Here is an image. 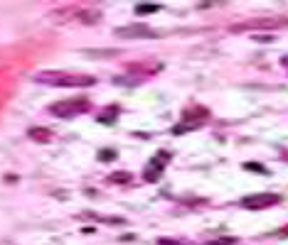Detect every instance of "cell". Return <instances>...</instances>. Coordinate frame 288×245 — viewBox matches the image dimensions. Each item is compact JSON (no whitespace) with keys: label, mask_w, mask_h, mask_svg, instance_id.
I'll return each instance as SVG.
<instances>
[{"label":"cell","mask_w":288,"mask_h":245,"mask_svg":"<svg viewBox=\"0 0 288 245\" xmlns=\"http://www.w3.org/2000/svg\"><path fill=\"white\" fill-rule=\"evenodd\" d=\"M158 10H160L158 2H141V5H136V15H148V12H158Z\"/></svg>","instance_id":"cell-8"},{"label":"cell","mask_w":288,"mask_h":245,"mask_svg":"<svg viewBox=\"0 0 288 245\" xmlns=\"http://www.w3.org/2000/svg\"><path fill=\"white\" fill-rule=\"evenodd\" d=\"M109 182L111 184H128L131 182V172H116V174L109 177Z\"/></svg>","instance_id":"cell-9"},{"label":"cell","mask_w":288,"mask_h":245,"mask_svg":"<svg viewBox=\"0 0 288 245\" xmlns=\"http://www.w3.org/2000/svg\"><path fill=\"white\" fill-rule=\"evenodd\" d=\"M279 25H284V22H281V20H266V17H261V20H249V22L234 25V27H231V32H241V30H254V27H279Z\"/></svg>","instance_id":"cell-5"},{"label":"cell","mask_w":288,"mask_h":245,"mask_svg":"<svg viewBox=\"0 0 288 245\" xmlns=\"http://www.w3.org/2000/svg\"><path fill=\"white\" fill-rule=\"evenodd\" d=\"M276 204H281V194H251V196L241 199V206L246 211H264V208L276 206Z\"/></svg>","instance_id":"cell-3"},{"label":"cell","mask_w":288,"mask_h":245,"mask_svg":"<svg viewBox=\"0 0 288 245\" xmlns=\"http://www.w3.org/2000/svg\"><path fill=\"white\" fill-rule=\"evenodd\" d=\"M116 35H121V37H155V32H153V30H148V27H143V25L118 27V30H116Z\"/></svg>","instance_id":"cell-6"},{"label":"cell","mask_w":288,"mask_h":245,"mask_svg":"<svg viewBox=\"0 0 288 245\" xmlns=\"http://www.w3.org/2000/svg\"><path fill=\"white\" fill-rule=\"evenodd\" d=\"M35 81L47 86H59V88H89L96 83V79L89 74H67V71H45V74H37Z\"/></svg>","instance_id":"cell-1"},{"label":"cell","mask_w":288,"mask_h":245,"mask_svg":"<svg viewBox=\"0 0 288 245\" xmlns=\"http://www.w3.org/2000/svg\"><path fill=\"white\" fill-rule=\"evenodd\" d=\"M276 236H284V238H288V226H286V228H281V231H279Z\"/></svg>","instance_id":"cell-13"},{"label":"cell","mask_w":288,"mask_h":245,"mask_svg":"<svg viewBox=\"0 0 288 245\" xmlns=\"http://www.w3.org/2000/svg\"><path fill=\"white\" fill-rule=\"evenodd\" d=\"M170 152H165V150H160L153 160H150V164L145 167V174H143V179L145 182H158L160 179V174H163V164L165 162H170Z\"/></svg>","instance_id":"cell-4"},{"label":"cell","mask_w":288,"mask_h":245,"mask_svg":"<svg viewBox=\"0 0 288 245\" xmlns=\"http://www.w3.org/2000/svg\"><path fill=\"white\" fill-rule=\"evenodd\" d=\"M202 245H236V238L227 236V238H217V241H210V243H202Z\"/></svg>","instance_id":"cell-11"},{"label":"cell","mask_w":288,"mask_h":245,"mask_svg":"<svg viewBox=\"0 0 288 245\" xmlns=\"http://www.w3.org/2000/svg\"><path fill=\"white\" fill-rule=\"evenodd\" d=\"M244 169H251V172H256V174H271L264 164H256V162H244Z\"/></svg>","instance_id":"cell-10"},{"label":"cell","mask_w":288,"mask_h":245,"mask_svg":"<svg viewBox=\"0 0 288 245\" xmlns=\"http://www.w3.org/2000/svg\"><path fill=\"white\" fill-rule=\"evenodd\" d=\"M99 160H101V162H106V160H116V152H114V150H101Z\"/></svg>","instance_id":"cell-12"},{"label":"cell","mask_w":288,"mask_h":245,"mask_svg":"<svg viewBox=\"0 0 288 245\" xmlns=\"http://www.w3.org/2000/svg\"><path fill=\"white\" fill-rule=\"evenodd\" d=\"M91 108V101L86 96H76V98H69V101H57L50 106V113L57 116V118H72V116H79V113H86Z\"/></svg>","instance_id":"cell-2"},{"label":"cell","mask_w":288,"mask_h":245,"mask_svg":"<svg viewBox=\"0 0 288 245\" xmlns=\"http://www.w3.org/2000/svg\"><path fill=\"white\" fill-rule=\"evenodd\" d=\"M27 135H30L32 140H37V142H50V140H52V132L45 130V127H32Z\"/></svg>","instance_id":"cell-7"}]
</instances>
